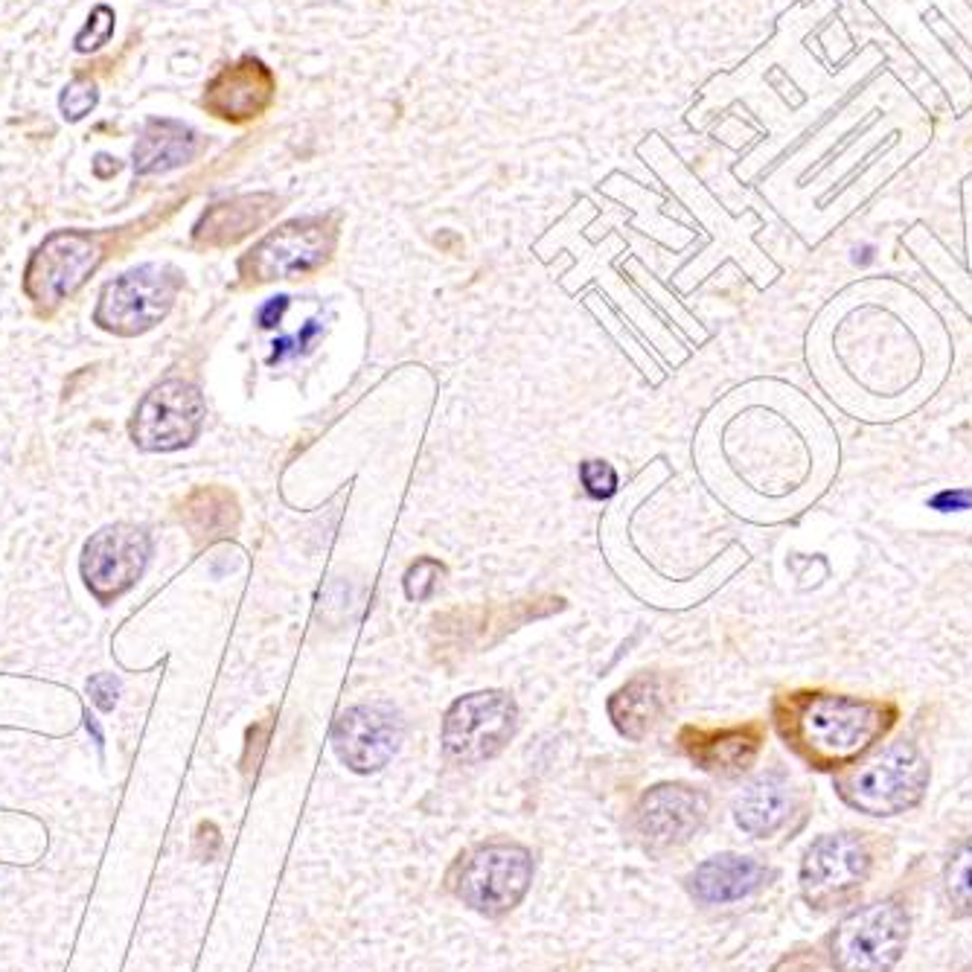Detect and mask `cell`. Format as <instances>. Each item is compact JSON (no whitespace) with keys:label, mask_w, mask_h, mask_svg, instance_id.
I'll return each instance as SVG.
<instances>
[{"label":"cell","mask_w":972,"mask_h":972,"mask_svg":"<svg viewBox=\"0 0 972 972\" xmlns=\"http://www.w3.org/2000/svg\"><path fill=\"white\" fill-rule=\"evenodd\" d=\"M771 716L780 739L798 760L818 771H841L889 737L900 708L891 699L789 690L771 702Z\"/></svg>","instance_id":"6da1fadb"},{"label":"cell","mask_w":972,"mask_h":972,"mask_svg":"<svg viewBox=\"0 0 972 972\" xmlns=\"http://www.w3.org/2000/svg\"><path fill=\"white\" fill-rule=\"evenodd\" d=\"M929 760L920 748L900 739L873 748L862 760L836 775V795L850 810L873 818L908 813L920 804L929 789Z\"/></svg>","instance_id":"7a4b0ae2"},{"label":"cell","mask_w":972,"mask_h":972,"mask_svg":"<svg viewBox=\"0 0 972 972\" xmlns=\"http://www.w3.org/2000/svg\"><path fill=\"white\" fill-rule=\"evenodd\" d=\"M912 935V917L897 897L862 905L838 923L827 938L836 972H891Z\"/></svg>","instance_id":"3957f363"},{"label":"cell","mask_w":972,"mask_h":972,"mask_svg":"<svg viewBox=\"0 0 972 972\" xmlns=\"http://www.w3.org/2000/svg\"><path fill=\"white\" fill-rule=\"evenodd\" d=\"M533 880L530 850L512 841H489L463 856L452 873L457 900L486 917H501L521 903Z\"/></svg>","instance_id":"277c9868"},{"label":"cell","mask_w":972,"mask_h":972,"mask_svg":"<svg viewBox=\"0 0 972 972\" xmlns=\"http://www.w3.org/2000/svg\"><path fill=\"white\" fill-rule=\"evenodd\" d=\"M338 213L292 218L262 236L239 260V274L253 283L292 280L324 269L336 251Z\"/></svg>","instance_id":"5b68a950"},{"label":"cell","mask_w":972,"mask_h":972,"mask_svg":"<svg viewBox=\"0 0 972 972\" xmlns=\"http://www.w3.org/2000/svg\"><path fill=\"white\" fill-rule=\"evenodd\" d=\"M873 871V845L864 833L815 838L801 862V894L818 912L854 903Z\"/></svg>","instance_id":"8992f818"},{"label":"cell","mask_w":972,"mask_h":972,"mask_svg":"<svg viewBox=\"0 0 972 972\" xmlns=\"http://www.w3.org/2000/svg\"><path fill=\"white\" fill-rule=\"evenodd\" d=\"M178 289L181 274L172 265H137L102 289L93 320L117 336H140L167 318Z\"/></svg>","instance_id":"52a82bcc"},{"label":"cell","mask_w":972,"mask_h":972,"mask_svg":"<svg viewBox=\"0 0 972 972\" xmlns=\"http://www.w3.org/2000/svg\"><path fill=\"white\" fill-rule=\"evenodd\" d=\"M516 702L501 690L463 696L443 720V751L454 764H481L510 743L516 731Z\"/></svg>","instance_id":"ba28073f"},{"label":"cell","mask_w":972,"mask_h":972,"mask_svg":"<svg viewBox=\"0 0 972 972\" xmlns=\"http://www.w3.org/2000/svg\"><path fill=\"white\" fill-rule=\"evenodd\" d=\"M207 405L202 391L184 378H167L137 405L132 437L143 452H176L202 434Z\"/></svg>","instance_id":"9c48e42d"},{"label":"cell","mask_w":972,"mask_h":972,"mask_svg":"<svg viewBox=\"0 0 972 972\" xmlns=\"http://www.w3.org/2000/svg\"><path fill=\"white\" fill-rule=\"evenodd\" d=\"M102 248L91 234L56 230L44 239L26 262L24 292L35 303H61L79 292L100 265Z\"/></svg>","instance_id":"30bf717a"},{"label":"cell","mask_w":972,"mask_h":972,"mask_svg":"<svg viewBox=\"0 0 972 972\" xmlns=\"http://www.w3.org/2000/svg\"><path fill=\"white\" fill-rule=\"evenodd\" d=\"M151 554L146 530L111 524L93 533L82 551V577L100 603H111L140 579Z\"/></svg>","instance_id":"8fae6325"},{"label":"cell","mask_w":972,"mask_h":972,"mask_svg":"<svg viewBox=\"0 0 972 972\" xmlns=\"http://www.w3.org/2000/svg\"><path fill=\"white\" fill-rule=\"evenodd\" d=\"M405 737V722L394 704L368 702L355 704L338 716L332 728V746L338 760L359 775L385 769L399 751Z\"/></svg>","instance_id":"7c38bea8"},{"label":"cell","mask_w":972,"mask_h":972,"mask_svg":"<svg viewBox=\"0 0 972 972\" xmlns=\"http://www.w3.org/2000/svg\"><path fill=\"white\" fill-rule=\"evenodd\" d=\"M274 100H278V76L265 61L248 53L210 76V82L204 84L202 109L222 123L245 126L269 114Z\"/></svg>","instance_id":"4fadbf2b"},{"label":"cell","mask_w":972,"mask_h":972,"mask_svg":"<svg viewBox=\"0 0 972 972\" xmlns=\"http://www.w3.org/2000/svg\"><path fill=\"white\" fill-rule=\"evenodd\" d=\"M708 818V798L685 783H662L637 804V833L653 850L688 845Z\"/></svg>","instance_id":"5bb4252c"},{"label":"cell","mask_w":972,"mask_h":972,"mask_svg":"<svg viewBox=\"0 0 972 972\" xmlns=\"http://www.w3.org/2000/svg\"><path fill=\"white\" fill-rule=\"evenodd\" d=\"M764 739V722H746L734 728H685L679 743L699 769L722 778H739L743 771L755 766Z\"/></svg>","instance_id":"9a60e30c"},{"label":"cell","mask_w":972,"mask_h":972,"mask_svg":"<svg viewBox=\"0 0 972 972\" xmlns=\"http://www.w3.org/2000/svg\"><path fill=\"white\" fill-rule=\"evenodd\" d=\"M283 199L274 193H248L227 199V202L210 204L195 222L193 239L202 248H227V245L242 242L245 236L269 225L280 213Z\"/></svg>","instance_id":"2e32d148"},{"label":"cell","mask_w":972,"mask_h":972,"mask_svg":"<svg viewBox=\"0 0 972 972\" xmlns=\"http://www.w3.org/2000/svg\"><path fill=\"white\" fill-rule=\"evenodd\" d=\"M769 880L766 864H760L751 856L722 854L702 862L690 873L688 889L699 903L704 905H722L737 903V900L755 894L764 889Z\"/></svg>","instance_id":"e0dca14e"},{"label":"cell","mask_w":972,"mask_h":972,"mask_svg":"<svg viewBox=\"0 0 972 972\" xmlns=\"http://www.w3.org/2000/svg\"><path fill=\"white\" fill-rule=\"evenodd\" d=\"M202 149L199 132L181 120L155 117L143 126L132 158H135V176H167L172 169L193 163Z\"/></svg>","instance_id":"ac0fdd59"},{"label":"cell","mask_w":972,"mask_h":972,"mask_svg":"<svg viewBox=\"0 0 972 972\" xmlns=\"http://www.w3.org/2000/svg\"><path fill=\"white\" fill-rule=\"evenodd\" d=\"M670 679L658 673H641L632 681H626L618 693L609 699V716L614 728L629 739H644L649 734L658 716L670 704Z\"/></svg>","instance_id":"d6986e66"},{"label":"cell","mask_w":972,"mask_h":972,"mask_svg":"<svg viewBox=\"0 0 972 972\" xmlns=\"http://www.w3.org/2000/svg\"><path fill=\"white\" fill-rule=\"evenodd\" d=\"M792 815V787L787 775L766 771L755 778L734 801V818L748 836L766 838L778 833Z\"/></svg>","instance_id":"ffe728a7"},{"label":"cell","mask_w":972,"mask_h":972,"mask_svg":"<svg viewBox=\"0 0 972 972\" xmlns=\"http://www.w3.org/2000/svg\"><path fill=\"white\" fill-rule=\"evenodd\" d=\"M184 519L199 542H216V539L234 536L236 524H239V510H236L234 495L210 486V489H199L187 501Z\"/></svg>","instance_id":"44dd1931"},{"label":"cell","mask_w":972,"mask_h":972,"mask_svg":"<svg viewBox=\"0 0 972 972\" xmlns=\"http://www.w3.org/2000/svg\"><path fill=\"white\" fill-rule=\"evenodd\" d=\"M943 897L956 917H972V838L961 841L943 868Z\"/></svg>","instance_id":"7402d4cb"},{"label":"cell","mask_w":972,"mask_h":972,"mask_svg":"<svg viewBox=\"0 0 972 972\" xmlns=\"http://www.w3.org/2000/svg\"><path fill=\"white\" fill-rule=\"evenodd\" d=\"M114 21H117L114 9L109 3H97L82 30L74 35V50L82 53V56L102 50L111 42V35H114Z\"/></svg>","instance_id":"603a6c76"},{"label":"cell","mask_w":972,"mask_h":972,"mask_svg":"<svg viewBox=\"0 0 972 972\" xmlns=\"http://www.w3.org/2000/svg\"><path fill=\"white\" fill-rule=\"evenodd\" d=\"M97 105H100V88H97L93 79L76 76V79H70V82L61 88L59 111L68 123H82Z\"/></svg>","instance_id":"cb8c5ba5"},{"label":"cell","mask_w":972,"mask_h":972,"mask_svg":"<svg viewBox=\"0 0 972 972\" xmlns=\"http://www.w3.org/2000/svg\"><path fill=\"white\" fill-rule=\"evenodd\" d=\"M440 577H443V565L437 560H417L405 574V595L408 600H428L434 595L437 586H440Z\"/></svg>","instance_id":"d4e9b609"},{"label":"cell","mask_w":972,"mask_h":972,"mask_svg":"<svg viewBox=\"0 0 972 972\" xmlns=\"http://www.w3.org/2000/svg\"><path fill=\"white\" fill-rule=\"evenodd\" d=\"M579 481L586 486V493L591 498H612L614 489H618V472L603 461H586L579 466Z\"/></svg>","instance_id":"484cf974"},{"label":"cell","mask_w":972,"mask_h":972,"mask_svg":"<svg viewBox=\"0 0 972 972\" xmlns=\"http://www.w3.org/2000/svg\"><path fill=\"white\" fill-rule=\"evenodd\" d=\"M88 693H91L93 704L100 708V711H111L114 704H117V693H120V681L111 676V673H100V676H93L88 681Z\"/></svg>","instance_id":"4316f807"},{"label":"cell","mask_w":972,"mask_h":972,"mask_svg":"<svg viewBox=\"0 0 972 972\" xmlns=\"http://www.w3.org/2000/svg\"><path fill=\"white\" fill-rule=\"evenodd\" d=\"M285 309H289V297L285 294H278V297H271L265 306L260 309V327L262 329H274L283 320Z\"/></svg>","instance_id":"83f0119b"},{"label":"cell","mask_w":972,"mask_h":972,"mask_svg":"<svg viewBox=\"0 0 972 972\" xmlns=\"http://www.w3.org/2000/svg\"><path fill=\"white\" fill-rule=\"evenodd\" d=\"M320 329H324V324H320L318 318L306 320V324H303L301 332H297V336H294V341H297V350H306V347L312 344V338L318 336Z\"/></svg>","instance_id":"f1b7e54d"},{"label":"cell","mask_w":972,"mask_h":972,"mask_svg":"<svg viewBox=\"0 0 972 972\" xmlns=\"http://www.w3.org/2000/svg\"><path fill=\"white\" fill-rule=\"evenodd\" d=\"M294 352H301L297 350V341L294 338H280V341H274V352H271L269 364H278V361H283L285 355H294Z\"/></svg>","instance_id":"f546056e"}]
</instances>
